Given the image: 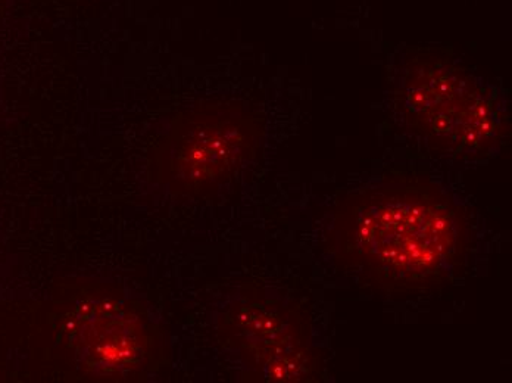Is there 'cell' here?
I'll use <instances>...</instances> for the list:
<instances>
[{"instance_id": "cell-4", "label": "cell", "mask_w": 512, "mask_h": 383, "mask_svg": "<svg viewBox=\"0 0 512 383\" xmlns=\"http://www.w3.org/2000/svg\"><path fill=\"white\" fill-rule=\"evenodd\" d=\"M237 322L271 381H307L311 376L317 358L293 319L256 305L237 317Z\"/></svg>"}, {"instance_id": "cell-2", "label": "cell", "mask_w": 512, "mask_h": 383, "mask_svg": "<svg viewBox=\"0 0 512 383\" xmlns=\"http://www.w3.org/2000/svg\"><path fill=\"white\" fill-rule=\"evenodd\" d=\"M405 118L442 151L483 154L504 135L507 117L495 90L436 54L415 56L401 83Z\"/></svg>"}, {"instance_id": "cell-1", "label": "cell", "mask_w": 512, "mask_h": 383, "mask_svg": "<svg viewBox=\"0 0 512 383\" xmlns=\"http://www.w3.org/2000/svg\"><path fill=\"white\" fill-rule=\"evenodd\" d=\"M337 258L389 294L446 282L464 260L460 208L430 183H386L342 202Z\"/></svg>"}, {"instance_id": "cell-3", "label": "cell", "mask_w": 512, "mask_h": 383, "mask_svg": "<svg viewBox=\"0 0 512 383\" xmlns=\"http://www.w3.org/2000/svg\"><path fill=\"white\" fill-rule=\"evenodd\" d=\"M258 118L231 104L181 112L155 154L156 177L171 192L208 195L230 182L255 157Z\"/></svg>"}]
</instances>
